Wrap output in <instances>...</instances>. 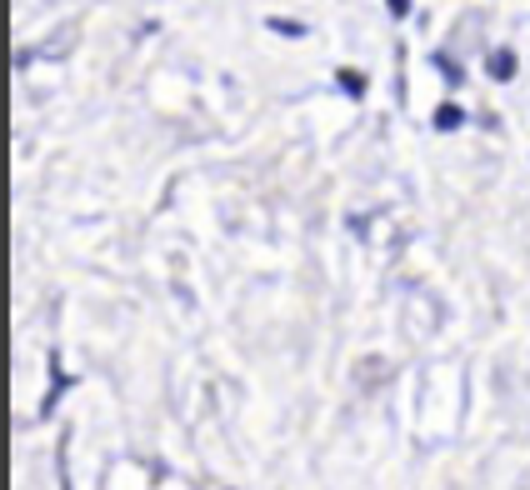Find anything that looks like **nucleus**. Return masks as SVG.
<instances>
[{
  "mask_svg": "<svg viewBox=\"0 0 530 490\" xmlns=\"http://www.w3.org/2000/svg\"><path fill=\"white\" fill-rule=\"evenodd\" d=\"M386 11L395 15V21H405V15H411V0H386Z\"/></svg>",
  "mask_w": 530,
  "mask_h": 490,
  "instance_id": "7",
  "label": "nucleus"
},
{
  "mask_svg": "<svg viewBox=\"0 0 530 490\" xmlns=\"http://www.w3.org/2000/svg\"><path fill=\"white\" fill-rule=\"evenodd\" d=\"M45 365H51V391H45V401H41V415H51L55 405H60V395L70 391V375H65V365H60V350H51Z\"/></svg>",
  "mask_w": 530,
  "mask_h": 490,
  "instance_id": "1",
  "label": "nucleus"
},
{
  "mask_svg": "<svg viewBox=\"0 0 530 490\" xmlns=\"http://www.w3.org/2000/svg\"><path fill=\"white\" fill-rule=\"evenodd\" d=\"M431 66L445 76V86H466V66H460L451 51H431Z\"/></svg>",
  "mask_w": 530,
  "mask_h": 490,
  "instance_id": "4",
  "label": "nucleus"
},
{
  "mask_svg": "<svg viewBox=\"0 0 530 490\" xmlns=\"http://www.w3.org/2000/svg\"><path fill=\"white\" fill-rule=\"evenodd\" d=\"M265 31H275V35H285V41H301V35H311L301 21H285V15H265Z\"/></svg>",
  "mask_w": 530,
  "mask_h": 490,
  "instance_id": "5",
  "label": "nucleus"
},
{
  "mask_svg": "<svg viewBox=\"0 0 530 490\" xmlns=\"http://www.w3.org/2000/svg\"><path fill=\"white\" fill-rule=\"evenodd\" d=\"M486 70H490V80H500V86H506V80H516V70H520L516 51H510V45H496V51L486 55Z\"/></svg>",
  "mask_w": 530,
  "mask_h": 490,
  "instance_id": "2",
  "label": "nucleus"
},
{
  "mask_svg": "<svg viewBox=\"0 0 530 490\" xmlns=\"http://www.w3.org/2000/svg\"><path fill=\"white\" fill-rule=\"evenodd\" d=\"M431 125H435V131H441V135H451V131H460V125H466V110L455 106V100H445V106H435Z\"/></svg>",
  "mask_w": 530,
  "mask_h": 490,
  "instance_id": "3",
  "label": "nucleus"
},
{
  "mask_svg": "<svg viewBox=\"0 0 530 490\" xmlns=\"http://www.w3.org/2000/svg\"><path fill=\"white\" fill-rule=\"evenodd\" d=\"M336 86L346 90L350 100H360V96H366V76H360V70H350V66H346V70H336Z\"/></svg>",
  "mask_w": 530,
  "mask_h": 490,
  "instance_id": "6",
  "label": "nucleus"
}]
</instances>
